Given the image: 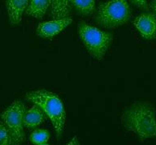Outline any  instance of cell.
<instances>
[{
    "instance_id": "cell-16",
    "label": "cell",
    "mask_w": 156,
    "mask_h": 145,
    "mask_svg": "<svg viewBox=\"0 0 156 145\" xmlns=\"http://www.w3.org/2000/svg\"><path fill=\"white\" fill-rule=\"evenodd\" d=\"M66 145H80V142L78 140V138L76 136H74L72 140Z\"/></svg>"
},
{
    "instance_id": "cell-4",
    "label": "cell",
    "mask_w": 156,
    "mask_h": 145,
    "mask_svg": "<svg viewBox=\"0 0 156 145\" xmlns=\"http://www.w3.org/2000/svg\"><path fill=\"white\" fill-rule=\"evenodd\" d=\"M78 34L93 58L102 61L113 41V34L90 26L84 21L78 23Z\"/></svg>"
},
{
    "instance_id": "cell-3",
    "label": "cell",
    "mask_w": 156,
    "mask_h": 145,
    "mask_svg": "<svg viewBox=\"0 0 156 145\" xmlns=\"http://www.w3.org/2000/svg\"><path fill=\"white\" fill-rule=\"evenodd\" d=\"M131 17V9L127 0H110L99 3L94 21L104 29H113L129 23Z\"/></svg>"
},
{
    "instance_id": "cell-7",
    "label": "cell",
    "mask_w": 156,
    "mask_h": 145,
    "mask_svg": "<svg viewBox=\"0 0 156 145\" xmlns=\"http://www.w3.org/2000/svg\"><path fill=\"white\" fill-rule=\"evenodd\" d=\"M134 26L145 40H152L156 37V15L145 13L135 18Z\"/></svg>"
},
{
    "instance_id": "cell-2",
    "label": "cell",
    "mask_w": 156,
    "mask_h": 145,
    "mask_svg": "<svg viewBox=\"0 0 156 145\" xmlns=\"http://www.w3.org/2000/svg\"><path fill=\"white\" fill-rule=\"evenodd\" d=\"M25 100L38 105L51 119L57 139H60L65 126L66 112L63 104L58 95L45 89L28 92Z\"/></svg>"
},
{
    "instance_id": "cell-8",
    "label": "cell",
    "mask_w": 156,
    "mask_h": 145,
    "mask_svg": "<svg viewBox=\"0 0 156 145\" xmlns=\"http://www.w3.org/2000/svg\"><path fill=\"white\" fill-rule=\"evenodd\" d=\"M29 0H6L8 19L12 26H16L20 23L23 13L25 12Z\"/></svg>"
},
{
    "instance_id": "cell-6",
    "label": "cell",
    "mask_w": 156,
    "mask_h": 145,
    "mask_svg": "<svg viewBox=\"0 0 156 145\" xmlns=\"http://www.w3.org/2000/svg\"><path fill=\"white\" fill-rule=\"evenodd\" d=\"M73 22L71 17L63 19H53L51 21L41 22L36 29L37 35L43 39L52 38L66 29Z\"/></svg>"
},
{
    "instance_id": "cell-14",
    "label": "cell",
    "mask_w": 156,
    "mask_h": 145,
    "mask_svg": "<svg viewBox=\"0 0 156 145\" xmlns=\"http://www.w3.org/2000/svg\"><path fill=\"white\" fill-rule=\"evenodd\" d=\"M0 145H12L9 131L3 123L0 122Z\"/></svg>"
},
{
    "instance_id": "cell-5",
    "label": "cell",
    "mask_w": 156,
    "mask_h": 145,
    "mask_svg": "<svg viewBox=\"0 0 156 145\" xmlns=\"http://www.w3.org/2000/svg\"><path fill=\"white\" fill-rule=\"evenodd\" d=\"M26 111L21 101L15 100L10 106L0 114V119L7 126L12 138V145H20L25 140L23 118Z\"/></svg>"
},
{
    "instance_id": "cell-9",
    "label": "cell",
    "mask_w": 156,
    "mask_h": 145,
    "mask_svg": "<svg viewBox=\"0 0 156 145\" xmlns=\"http://www.w3.org/2000/svg\"><path fill=\"white\" fill-rule=\"evenodd\" d=\"M46 119L45 114L38 105H34L33 106L25 111L23 118V124L29 130H34L43 123Z\"/></svg>"
},
{
    "instance_id": "cell-1",
    "label": "cell",
    "mask_w": 156,
    "mask_h": 145,
    "mask_svg": "<svg viewBox=\"0 0 156 145\" xmlns=\"http://www.w3.org/2000/svg\"><path fill=\"white\" fill-rule=\"evenodd\" d=\"M121 122L124 128L136 134L141 142L156 139L155 109L150 102H134L123 112Z\"/></svg>"
},
{
    "instance_id": "cell-12",
    "label": "cell",
    "mask_w": 156,
    "mask_h": 145,
    "mask_svg": "<svg viewBox=\"0 0 156 145\" xmlns=\"http://www.w3.org/2000/svg\"><path fill=\"white\" fill-rule=\"evenodd\" d=\"M69 2L81 16H90L95 11L94 0H69Z\"/></svg>"
},
{
    "instance_id": "cell-11",
    "label": "cell",
    "mask_w": 156,
    "mask_h": 145,
    "mask_svg": "<svg viewBox=\"0 0 156 145\" xmlns=\"http://www.w3.org/2000/svg\"><path fill=\"white\" fill-rule=\"evenodd\" d=\"M69 0H52L51 6V16L53 19L69 17L71 12Z\"/></svg>"
},
{
    "instance_id": "cell-13",
    "label": "cell",
    "mask_w": 156,
    "mask_h": 145,
    "mask_svg": "<svg viewBox=\"0 0 156 145\" xmlns=\"http://www.w3.org/2000/svg\"><path fill=\"white\" fill-rule=\"evenodd\" d=\"M50 139V133L48 131L44 129L34 130L30 135L29 140L32 143L35 145H41L46 143Z\"/></svg>"
},
{
    "instance_id": "cell-10",
    "label": "cell",
    "mask_w": 156,
    "mask_h": 145,
    "mask_svg": "<svg viewBox=\"0 0 156 145\" xmlns=\"http://www.w3.org/2000/svg\"><path fill=\"white\" fill-rule=\"evenodd\" d=\"M52 0H29L25 14L36 19H41L51 6Z\"/></svg>"
},
{
    "instance_id": "cell-18",
    "label": "cell",
    "mask_w": 156,
    "mask_h": 145,
    "mask_svg": "<svg viewBox=\"0 0 156 145\" xmlns=\"http://www.w3.org/2000/svg\"><path fill=\"white\" fill-rule=\"evenodd\" d=\"M41 145H49V144H47V143H43V144H41Z\"/></svg>"
},
{
    "instance_id": "cell-17",
    "label": "cell",
    "mask_w": 156,
    "mask_h": 145,
    "mask_svg": "<svg viewBox=\"0 0 156 145\" xmlns=\"http://www.w3.org/2000/svg\"><path fill=\"white\" fill-rule=\"evenodd\" d=\"M150 7L152 10H153L154 13L156 15V0H152L150 4Z\"/></svg>"
},
{
    "instance_id": "cell-15",
    "label": "cell",
    "mask_w": 156,
    "mask_h": 145,
    "mask_svg": "<svg viewBox=\"0 0 156 145\" xmlns=\"http://www.w3.org/2000/svg\"><path fill=\"white\" fill-rule=\"evenodd\" d=\"M133 4H134L136 7H140L141 9L148 10L149 6L147 4L146 0H130Z\"/></svg>"
}]
</instances>
